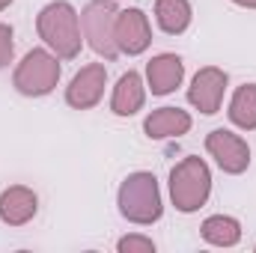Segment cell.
<instances>
[{"instance_id":"cell-1","label":"cell","mask_w":256,"mask_h":253,"mask_svg":"<svg viewBox=\"0 0 256 253\" xmlns=\"http://www.w3.org/2000/svg\"><path fill=\"white\" fill-rule=\"evenodd\" d=\"M39 33L42 39L57 48V54L72 60L80 51V30H78V15L68 3H51L39 15Z\"/></svg>"},{"instance_id":"cell-2","label":"cell","mask_w":256,"mask_h":253,"mask_svg":"<svg viewBox=\"0 0 256 253\" xmlns=\"http://www.w3.org/2000/svg\"><path fill=\"white\" fill-rule=\"evenodd\" d=\"M120 208L128 220L134 224H152L161 218V196H158V182L152 173H134L128 176L122 190H120Z\"/></svg>"},{"instance_id":"cell-3","label":"cell","mask_w":256,"mask_h":253,"mask_svg":"<svg viewBox=\"0 0 256 253\" xmlns=\"http://www.w3.org/2000/svg\"><path fill=\"white\" fill-rule=\"evenodd\" d=\"M208 182L212 179H208L206 164L200 158H185L170 176V190H173L176 208H182V212L200 208L206 202V196H208Z\"/></svg>"},{"instance_id":"cell-4","label":"cell","mask_w":256,"mask_h":253,"mask_svg":"<svg viewBox=\"0 0 256 253\" xmlns=\"http://www.w3.org/2000/svg\"><path fill=\"white\" fill-rule=\"evenodd\" d=\"M116 15L120 12L110 3H104V0L90 3L84 9V15H80V24H84V33H86L90 45L98 54H104L108 60H114L116 51H120L116 48Z\"/></svg>"},{"instance_id":"cell-5","label":"cell","mask_w":256,"mask_h":253,"mask_svg":"<svg viewBox=\"0 0 256 253\" xmlns=\"http://www.w3.org/2000/svg\"><path fill=\"white\" fill-rule=\"evenodd\" d=\"M57 78H60V66L51 54L30 51L15 72V86L24 96H45L57 86Z\"/></svg>"},{"instance_id":"cell-6","label":"cell","mask_w":256,"mask_h":253,"mask_svg":"<svg viewBox=\"0 0 256 253\" xmlns=\"http://www.w3.org/2000/svg\"><path fill=\"white\" fill-rule=\"evenodd\" d=\"M206 146H208V152L218 158V164H220L226 173H242V170H248V164H250V149L244 146V140H242L238 134H230V131L218 128V131L208 134Z\"/></svg>"},{"instance_id":"cell-7","label":"cell","mask_w":256,"mask_h":253,"mask_svg":"<svg viewBox=\"0 0 256 253\" xmlns=\"http://www.w3.org/2000/svg\"><path fill=\"white\" fill-rule=\"evenodd\" d=\"M149 45V21L140 9L116 15V48L126 54H140Z\"/></svg>"},{"instance_id":"cell-8","label":"cell","mask_w":256,"mask_h":253,"mask_svg":"<svg viewBox=\"0 0 256 253\" xmlns=\"http://www.w3.org/2000/svg\"><path fill=\"white\" fill-rule=\"evenodd\" d=\"M224 86H226V74L220 68H202L194 78L191 86V104H196L202 114H218L220 98H224Z\"/></svg>"},{"instance_id":"cell-9","label":"cell","mask_w":256,"mask_h":253,"mask_svg":"<svg viewBox=\"0 0 256 253\" xmlns=\"http://www.w3.org/2000/svg\"><path fill=\"white\" fill-rule=\"evenodd\" d=\"M102 90H104V66H86L74 74L72 86H68V104L72 108H92L98 98H102Z\"/></svg>"},{"instance_id":"cell-10","label":"cell","mask_w":256,"mask_h":253,"mask_svg":"<svg viewBox=\"0 0 256 253\" xmlns=\"http://www.w3.org/2000/svg\"><path fill=\"white\" fill-rule=\"evenodd\" d=\"M149 86H152V92L155 96H167V92H173L176 86H179V80H182V60L179 57H173V54H161V57H155L152 63H149Z\"/></svg>"},{"instance_id":"cell-11","label":"cell","mask_w":256,"mask_h":253,"mask_svg":"<svg viewBox=\"0 0 256 253\" xmlns=\"http://www.w3.org/2000/svg\"><path fill=\"white\" fill-rule=\"evenodd\" d=\"M36 214V194L27 188H9L0 196V218L6 224H27Z\"/></svg>"},{"instance_id":"cell-12","label":"cell","mask_w":256,"mask_h":253,"mask_svg":"<svg viewBox=\"0 0 256 253\" xmlns=\"http://www.w3.org/2000/svg\"><path fill=\"white\" fill-rule=\"evenodd\" d=\"M191 128V116L179 108H161L146 120V134L149 137H179Z\"/></svg>"},{"instance_id":"cell-13","label":"cell","mask_w":256,"mask_h":253,"mask_svg":"<svg viewBox=\"0 0 256 253\" xmlns=\"http://www.w3.org/2000/svg\"><path fill=\"white\" fill-rule=\"evenodd\" d=\"M140 104H143V84L134 72H128V74L120 78V86L114 92V114L131 116V114L140 110Z\"/></svg>"},{"instance_id":"cell-14","label":"cell","mask_w":256,"mask_h":253,"mask_svg":"<svg viewBox=\"0 0 256 253\" xmlns=\"http://www.w3.org/2000/svg\"><path fill=\"white\" fill-rule=\"evenodd\" d=\"M155 15H158V24L164 33H182L191 21V6L188 0H158L155 6Z\"/></svg>"},{"instance_id":"cell-15","label":"cell","mask_w":256,"mask_h":253,"mask_svg":"<svg viewBox=\"0 0 256 253\" xmlns=\"http://www.w3.org/2000/svg\"><path fill=\"white\" fill-rule=\"evenodd\" d=\"M230 116L236 126L256 128V84H248L236 92V98L230 104Z\"/></svg>"},{"instance_id":"cell-16","label":"cell","mask_w":256,"mask_h":253,"mask_svg":"<svg viewBox=\"0 0 256 253\" xmlns=\"http://www.w3.org/2000/svg\"><path fill=\"white\" fill-rule=\"evenodd\" d=\"M238 224L232 220V218H208L206 224H202V238L206 242H212V244H224V248H230V244H236L238 242Z\"/></svg>"},{"instance_id":"cell-17","label":"cell","mask_w":256,"mask_h":253,"mask_svg":"<svg viewBox=\"0 0 256 253\" xmlns=\"http://www.w3.org/2000/svg\"><path fill=\"white\" fill-rule=\"evenodd\" d=\"M9 57H12V30L0 24V66L9 63Z\"/></svg>"},{"instance_id":"cell-18","label":"cell","mask_w":256,"mask_h":253,"mask_svg":"<svg viewBox=\"0 0 256 253\" xmlns=\"http://www.w3.org/2000/svg\"><path fill=\"white\" fill-rule=\"evenodd\" d=\"M120 250L122 253H128V250H155V244L149 242V238H137V236H131V238H122L120 242Z\"/></svg>"},{"instance_id":"cell-19","label":"cell","mask_w":256,"mask_h":253,"mask_svg":"<svg viewBox=\"0 0 256 253\" xmlns=\"http://www.w3.org/2000/svg\"><path fill=\"white\" fill-rule=\"evenodd\" d=\"M236 3H242V6H256V0H236Z\"/></svg>"},{"instance_id":"cell-20","label":"cell","mask_w":256,"mask_h":253,"mask_svg":"<svg viewBox=\"0 0 256 253\" xmlns=\"http://www.w3.org/2000/svg\"><path fill=\"white\" fill-rule=\"evenodd\" d=\"M9 3H12V0H0V9H6V6H9Z\"/></svg>"}]
</instances>
